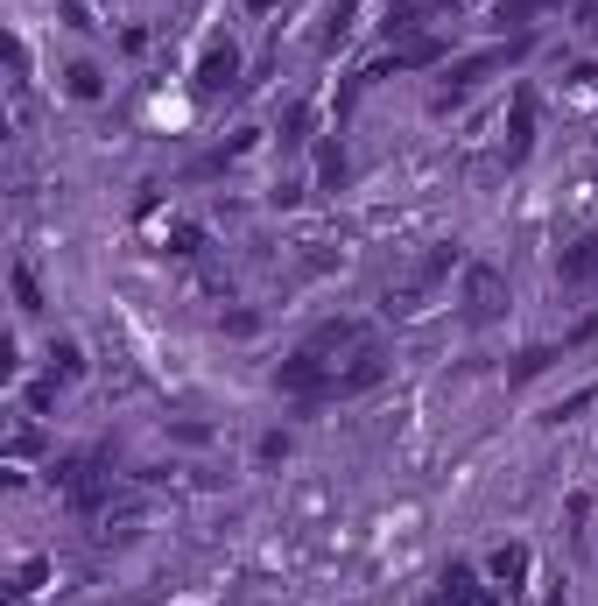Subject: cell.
I'll return each instance as SVG.
<instances>
[{"label":"cell","mask_w":598,"mask_h":606,"mask_svg":"<svg viewBox=\"0 0 598 606\" xmlns=\"http://www.w3.org/2000/svg\"><path fill=\"white\" fill-rule=\"evenodd\" d=\"M451 269H458V248H451V240H437V248L422 254L409 275H395L388 290H380V311H388V317H416L422 303L443 290V275H451Z\"/></svg>","instance_id":"6da1fadb"},{"label":"cell","mask_w":598,"mask_h":606,"mask_svg":"<svg viewBox=\"0 0 598 606\" xmlns=\"http://www.w3.org/2000/svg\"><path fill=\"white\" fill-rule=\"evenodd\" d=\"M50 487L78 508V515H99V508H113V472H99V459H92V451L56 459V466H50Z\"/></svg>","instance_id":"7a4b0ae2"},{"label":"cell","mask_w":598,"mask_h":606,"mask_svg":"<svg viewBox=\"0 0 598 606\" xmlns=\"http://www.w3.org/2000/svg\"><path fill=\"white\" fill-rule=\"evenodd\" d=\"M521 50H528V35H507V43H493V50H472V56H458V64H451V79L437 85V100H430V106H437V113H451V106L465 100V92H472L479 79H493V71H507Z\"/></svg>","instance_id":"3957f363"},{"label":"cell","mask_w":598,"mask_h":606,"mask_svg":"<svg viewBox=\"0 0 598 606\" xmlns=\"http://www.w3.org/2000/svg\"><path fill=\"white\" fill-rule=\"evenodd\" d=\"M332 382H338V367L324 353H311V346L275 367V388L288 395V403H332Z\"/></svg>","instance_id":"277c9868"},{"label":"cell","mask_w":598,"mask_h":606,"mask_svg":"<svg viewBox=\"0 0 598 606\" xmlns=\"http://www.w3.org/2000/svg\"><path fill=\"white\" fill-rule=\"evenodd\" d=\"M500 311H507V275L493 261H465V317L472 325H493Z\"/></svg>","instance_id":"5b68a950"},{"label":"cell","mask_w":598,"mask_h":606,"mask_svg":"<svg viewBox=\"0 0 598 606\" xmlns=\"http://www.w3.org/2000/svg\"><path fill=\"white\" fill-rule=\"evenodd\" d=\"M422 606H500V599H493V585H479V572H472V564H443L437 593L422 599Z\"/></svg>","instance_id":"8992f818"},{"label":"cell","mask_w":598,"mask_h":606,"mask_svg":"<svg viewBox=\"0 0 598 606\" xmlns=\"http://www.w3.org/2000/svg\"><path fill=\"white\" fill-rule=\"evenodd\" d=\"M190 79H198V92H225L240 79V43L233 35H211V43L198 50V71H190Z\"/></svg>","instance_id":"52a82bcc"},{"label":"cell","mask_w":598,"mask_h":606,"mask_svg":"<svg viewBox=\"0 0 598 606\" xmlns=\"http://www.w3.org/2000/svg\"><path fill=\"white\" fill-rule=\"evenodd\" d=\"M380 382H388V353H380V346H359L353 367H338L332 403H345V395H366V388H380Z\"/></svg>","instance_id":"ba28073f"},{"label":"cell","mask_w":598,"mask_h":606,"mask_svg":"<svg viewBox=\"0 0 598 606\" xmlns=\"http://www.w3.org/2000/svg\"><path fill=\"white\" fill-rule=\"evenodd\" d=\"M535 148V85H514V113H507V169L528 163Z\"/></svg>","instance_id":"9c48e42d"},{"label":"cell","mask_w":598,"mask_h":606,"mask_svg":"<svg viewBox=\"0 0 598 606\" xmlns=\"http://www.w3.org/2000/svg\"><path fill=\"white\" fill-rule=\"evenodd\" d=\"M303 346H311V353H359V346H366V325H353V317H332V325H317Z\"/></svg>","instance_id":"30bf717a"},{"label":"cell","mask_w":598,"mask_h":606,"mask_svg":"<svg viewBox=\"0 0 598 606\" xmlns=\"http://www.w3.org/2000/svg\"><path fill=\"white\" fill-rule=\"evenodd\" d=\"M528 543H500V551H493V578L500 585H507V593H521V585H528Z\"/></svg>","instance_id":"8fae6325"},{"label":"cell","mask_w":598,"mask_h":606,"mask_svg":"<svg viewBox=\"0 0 598 606\" xmlns=\"http://www.w3.org/2000/svg\"><path fill=\"white\" fill-rule=\"evenodd\" d=\"M556 269H564V282H591L598 275V233H585L564 261H556Z\"/></svg>","instance_id":"7c38bea8"},{"label":"cell","mask_w":598,"mask_h":606,"mask_svg":"<svg viewBox=\"0 0 598 606\" xmlns=\"http://www.w3.org/2000/svg\"><path fill=\"white\" fill-rule=\"evenodd\" d=\"M353 14H359V0H332V8H324V35H317V43L338 50L345 35H353Z\"/></svg>","instance_id":"4fadbf2b"},{"label":"cell","mask_w":598,"mask_h":606,"mask_svg":"<svg viewBox=\"0 0 598 606\" xmlns=\"http://www.w3.org/2000/svg\"><path fill=\"white\" fill-rule=\"evenodd\" d=\"M64 85H71V100H85V106H92V100H106V71H99V64H71V71H64Z\"/></svg>","instance_id":"5bb4252c"},{"label":"cell","mask_w":598,"mask_h":606,"mask_svg":"<svg viewBox=\"0 0 598 606\" xmlns=\"http://www.w3.org/2000/svg\"><path fill=\"white\" fill-rule=\"evenodd\" d=\"M50 374H56L64 388L85 374V353H78V338H56V346H50Z\"/></svg>","instance_id":"9a60e30c"},{"label":"cell","mask_w":598,"mask_h":606,"mask_svg":"<svg viewBox=\"0 0 598 606\" xmlns=\"http://www.w3.org/2000/svg\"><path fill=\"white\" fill-rule=\"evenodd\" d=\"M422 14H430L422 0H395V8L380 14V29H388V35H416V22H422Z\"/></svg>","instance_id":"2e32d148"},{"label":"cell","mask_w":598,"mask_h":606,"mask_svg":"<svg viewBox=\"0 0 598 606\" xmlns=\"http://www.w3.org/2000/svg\"><path fill=\"white\" fill-rule=\"evenodd\" d=\"M549 359H564V353H556V346H528V353H521L514 367H507V382H535V374H543Z\"/></svg>","instance_id":"e0dca14e"},{"label":"cell","mask_w":598,"mask_h":606,"mask_svg":"<svg viewBox=\"0 0 598 606\" xmlns=\"http://www.w3.org/2000/svg\"><path fill=\"white\" fill-rule=\"evenodd\" d=\"M591 403H598V388H577V395H570V403H556V409L543 416V424H577V416H585Z\"/></svg>","instance_id":"ac0fdd59"},{"label":"cell","mask_w":598,"mask_h":606,"mask_svg":"<svg viewBox=\"0 0 598 606\" xmlns=\"http://www.w3.org/2000/svg\"><path fill=\"white\" fill-rule=\"evenodd\" d=\"M543 8H564V0H500V22H535Z\"/></svg>","instance_id":"d6986e66"},{"label":"cell","mask_w":598,"mask_h":606,"mask_svg":"<svg viewBox=\"0 0 598 606\" xmlns=\"http://www.w3.org/2000/svg\"><path fill=\"white\" fill-rule=\"evenodd\" d=\"M43 578H50V564H43V557H29L22 572H14V585H8V593H14V599H29V593H35Z\"/></svg>","instance_id":"ffe728a7"},{"label":"cell","mask_w":598,"mask_h":606,"mask_svg":"<svg viewBox=\"0 0 598 606\" xmlns=\"http://www.w3.org/2000/svg\"><path fill=\"white\" fill-rule=\"evenodd\" d=\"M317 177H324V184H345V148H338V142H324V156H317Z\"/></svg>","instance_id":"44dd1931"},{"label":"cell","mask_w":598,"mask_h":606,"mask_svg":"<svg viewBox=\"0 0 598 606\" xmlns=\"http://www.w3.org/2000/svg\"><path fill=\"white\" fill-rule=\"evenodd\" d=\"M14 303H22V311H43V290H35L29 269H14Z\"/></svg>","instance_id":"7402d4cb"},{"label":"cell","mask_w":598,"mask_h":606,"mask_svg":"<svg viewBox=\"0 0 598 606\" xmlns=\"http://www.w3.org/2000/svg\"><path fill=\"white\" fill-rule=\"evenodd\" d=\"M56 395H64V382H56V374H43V382H35V388H29V409H35V416H43V409L56 403Z\"/></svg>","instance_id":"603a6c76"},{"label":"cell","mask_w":598,"mask_h":606,"mask_svg":"<svg viewBox=\"0 0 598 606\" xmlns=\"http://www.w3.org/2000/svg\"><path fill=\"white\" fill-rule=\"evenodd\" d=\"M29 451H43V430H35V424L14 430V459H29Z\"/></svg>","instance_id":"cb8c5ba5"},{"label":"cell","mask_w":598,"mask_h":606,"mask_svg":"<svg viewBox=\"0 0 598 606\" xmlns=\"http://www.w3.org/2000/svg\"><path fill=\"white\" fill-rule=\"evenodd\" d=\"M169 248H177V254H198V226H169Z\"/></svg>","instance_id":"d4e9b609"},{"label":"cell","mask_w":598,"mask_h":606,"mask_svg":"<svg viewBox=\"0 0 598 606\" xmlns=\"http://www.w3.org/2000/svg\"><path fill=\"white\" fill-rule=\"evenodd\" d=\"M282 127H288L282 142H303V127H311V106H288V121H282Z\"/></svg>","instance_id":"484cf974"},{"label":"cell","mask_w":598,"mask_h":606,"mask_svg":"<svg viewBox=\"0 0 598 606\" xmlns=\"http://www.w3.org/2000/svg\"><path fill=\"white\" fill-rule=\"evenodd\" d=\"M261 459H267V466L288 459V438H282V430H267V438H261Z\"/></svg>","instance_id":"4316f807"},{"label":"cell","mask_w":598,"mask_h":606,"mask_svg":"<svg viewBox=\"0 0 598 606\" xmlns=\"http://www.w3.org/2000/svg\"><path fill=\"white\" fill-rule=\"evenodd\" d=\"M577 22H598V0H577Z\"/></svg>","instance_id":"83f0119b"}]
</instances>
